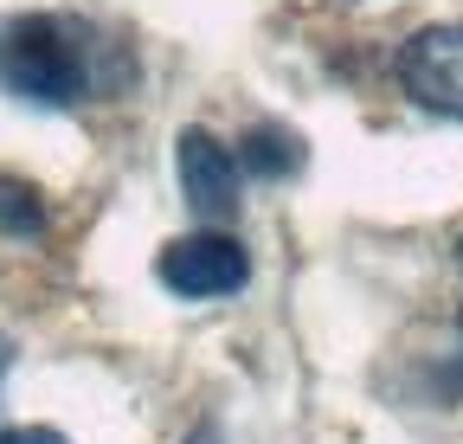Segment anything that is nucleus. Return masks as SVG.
<instances>
[{"label": "nucleus", "instance_id": "1", "mask_svg": "<svg viewBox=\"0 0 463 444\" xmlns=\"http://www.w3.org/2000/svg\"><path fill=\"white\" fill-rule=\"evenodd\" d=\"M0 90L39 103V109H65L90 90V39L78 20L58 14H20L0 26Z\"/></svg>", "mask_w": 463, "mask_h": 444}, {"label": "nucleus", "instance_id": "2", "mask_svg": "<svg viewBox=\"0 0 463 444\" xmlns=\"http://www.w3.org/2000/svg\"><path fill=\"white\" fill-rule=\"evenodd\" d=\"M155 277L174 290V297H187V303H219V297H239L251 284V251L232 239V232H187V239H174L155 264Z\"/></svg>", "mask_w": 463, "mask_h": 444}, {"label": "nucleus", "instance_id": "3", "mask_svg": "<svg viewBox=\"0 0 463 444\" xmlns=\"http://www.w3.org/2000/svg\"><path fill=\"white\" fill-rule=\"evenodd\" d=\"M399 84H405V97L419 109L463 123V20L419 26L405 39L399 45Z\"/></svg>", "mask_w": 463, "mask_h": 444}, {"label": "nucleus", "instance_id": "4", "mask_svg": "<svg viewBox=\"0 0 463 444\" xmlns=\"http://www.w3.org/2000/svg\"><path fill=\"white\" fill-rule=\"evenodd\" d=\"M174 175H181V194L200 219H232L239 213V187H245V168L239 155H232L219 136L206 129H181V142H174Z\"/></svg>", "mask_w": 463, "mask_h": 444}, {"label": "nucleus", "instance_id": "5", "mask_svg": "<svg viewBox=\"0 0 463 444\" xmlns=\"http://www.w3.org/2000/svg\"><path fill=\"white\" fill-rule=\"evenodd\" d=\"M239 148H245L239 168H245V175H264V181H283V175L303 168V142L289 136V129H277V123H258Z\"/></svg>", "mask_w": 463, "mask_h": 444}, {"label": "nucleus", "instance_id": "6", "mask_svg": "<svg viewBox=\"0 0 463 444\" xmlns=\"http://www.w3.org/2000/svg\"><path fill=\"white\" fill-rule=\"evenodd\" d=\"M0 232L7 239H39L45 232V200L20 175H0Z\"/></svg>", "mask_w": 463, "mask_h": 444}, {"label": "nucleus", "instance_id": "7", "mask_svg": "<svg viewBox=\"0 0 463 444\" xmlns=\"http://www.w3.org/2000/svg\"><path fill=\"white\" fill-rule=\"evenodd\" d=\"M0 444H71V438L52 431V425H7V431H0Z\"/></svg>", "mask_w": 463, "mask_h": 444}, {"label": "nucleus", "instance_id": "8", "mask_svg": "<svg viewBox=\"0 0 463 444\" xmlns=\"http://www.w3.org/2000/svg\"><path fill=\"white\" fill-rule=\"evenodd\" d=\"M187 444H225V431H219V425H200V431H194Z\"/></svg>", "mask_w": 463, "mask_h": 444}, {"label": "nucleus", "instance_id": "9", "mask_svg": "<svg viewBox=\"0 0 463 444\" xmlns=\"http://www.w3.org/2000/svg\"><path fill=\"white\" fill-rule=\"evenodd\" d=\"M0 380H7V342H0Z\"/></svg>", "mask_w": 463, "mask_h": 444}]
</instances>
